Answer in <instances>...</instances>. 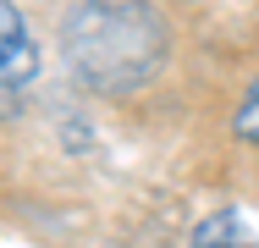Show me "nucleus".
Here are the masks:
<instances>
[{"label":"nucleus","mask_w":259,"mask_h":248,"mask_svg":"<svg viewBox=\"0 0 259 248\" xmlns=\"http://www.w3.org/2000/svg\"><path fill=\"white\" fill-rule=\"evenodd\" d=\"M61 50L83 89L127 99L165 66L171 28L155 0H72L61 22Z\"/></svg>","instance_id":"f257e3e1"},{"label":"nucleus","mask_w":259,"mask_h":248,"mask_svg":"<svg viewBox=\"0 0 259 248\" xmlns=\"http://www.w3.org/2000/svg\"><path fill=\"white\" fill-rule=\"evenodd\" d=\"M39 72V45L17 11V0H0V89H22Z\"/></svg>","instance_id":"f03ea898"},{"label":"nucleus","mask_w":259,"mask_h":248,"mask_svg":"<svg viewBox=\"0 0 259 248\" xmlns=\"http://www.w3.org/2000/svg\"><path fill=\"white\" fill-rule=\"evenodd\" d=\"M232 133L243 144H259V77L248 83V94L237 99V110H232Z\"/></svg>","instance_id":"7ed1b4c3"}]
</instances>
